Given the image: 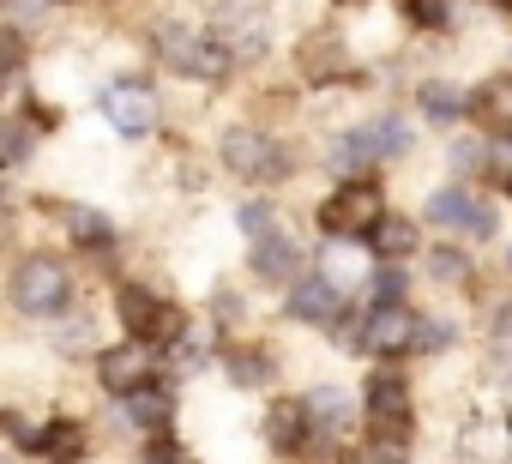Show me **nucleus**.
Wrapping results in <instances>:
<instances>
[{
    "mask_svg": "<svg viewBox=\"0 0 512 464\" xmlns=\"http://www.w3.org/2000/svg\"><path fill=\"white\" fill-rule=\"evenodd\" d=\"M241 229H247V242H253V272H260L266 284H290L302 272V248L296 236L278 223L272 205H241Z\"/></svg>",
    "mask_w": 512,
    "mask_h": 464,
    "instance_id": "obj_1",
    "label": "nucleus"
},
{
    "mask_svg": "<svg viewBox=\"0 0 512 464\" xmlns=\"http://www.w3.org/2000/svg\"><path fill=\"white\" fill-rule=\"evenodd\" d=\"M13 302H19V314H31V320H55V314H67V302H73V278H67V266L49 260V254L19 260V272H13Z\"/></svg>",
    "mask_w": 512,
    "mask_h": 464,
    "instance_id": "obj_2",
    "label": "nucleus"
},
{
    "mask_svg": "<svg viewBox=\"0 0 512 464\" xmlns=\"http://www.w3.org/2000/svg\"><path fill=\"white\" fill-rule=\"evenodd\" d=\"M380 217H386V199H380V187H368V181H350V187H338L326 205H320V229L326 236H374L380 229Z\"/></svg>",
    "mask_w": 512,
    "mask_h": 464,
    "instance_id": "obj_3",
    "label": "nucleus"
},
{
    "mask_svg": "<svg viewBox=\"0 0 512 464\" xmlns=\"http://www.w3.org/2000/svg\"><path fill=\"white\" fill-rule=\"evenodd\" d=\"M422 338H428V326L404 302H380L368 314V326H362V350H374V356H410Z\"/></svg>",
    "mask_w": 512,
    "mask_h": 464,
    "instance_id": "obj_4",
    "label": "nucleus"
},
{
    "mask_svg": "<svg viewBox=\"0 0 512 464\" xmlns=\"http://www.w3.org/2000/svg\"><path fill=\"white\" fill-rule=\"evenodd\" d=\"M151 374H157V344L151 338H127V344L103 350V362H97V380L115 398H133L139 386H151Z\"/></svg>",
    "mask_w": 512,
    "mask_h": 464,
    "instance_id": "obj_5",
    "label": "nucleus"
},
{
    "mask_svg": "<svg viewBox=\"0 0 512 464\" xmlns=\"http://www.w3.org/2000/svg\"><path fill=\"white\" fill-rule=\"evenodd\" d=\"M97 109H103L109 127L127 133V139H139V133L157 127V97H151V85H139V79H115V85H103Z\"/></svg>",
    "mask_w": 512,
    "mask_h": 464,
    "instance_id": "obj_6",
    "label": "nucleus"
},
{
    "mask_svg": "<svg viewBox=\"0 0 512 464\" xmlns=\"http://www.w3.org/2000/svg\"><path fill=\"white\" fill-rule=\"evenodd\" d=\"M217 43H223L229 55H241V61L266 55V43H272V25H266V7H260V0H229V7H223V19H217Z\"/></svg>",
    "mask_w": 512,
    "mask_h": 464,
    "instance_id": "obj_7",
    "label": "nucleus"
},
{
    "mask_svg": "<svg viewBox=\"0 0 512 464\" xmlns=\"http://www.w3.org/2000/svg\"><path fill=\"white\" fill-rule=\"evenodd\" d=\"M157 49H163V61L175 67V73H199V79H217L223 73V49H211L205 37H193L187 25H157Z\"/></svg>",
    "mask_w": 512,
    "mask_h": 464,
    "instance_id": "obj_8",
    "label": "nucleus"
},
{
    "mask_svg": "<svg viewBox=\"0 0 512 464\" xmlns=\"http://www.w3.org/2000/svg\"><path fill=\"white\" fill-rule=\"evenodd\" d=\"M428 217L446 223V229H464V236H494V211L476 193H464V187H440L428 199Z\"/></svg>",
    "mask_w": 512,
    "mask_h": 464,
    "instance_id": "obj_9",
    "label": "nucleus"
},
{
    "mask_svg": "<svg viewBox=\"0 0 512 464\" xmlns=\"http://www.w3.org/2000/svg\"><path fill=\"white\" fill-rule=\"evenodd\" d=\"M223 163L235 169V175H284V163H278V145L266 139V133H229L223 139Z\"/></svg>",
    "mask_w": 512,
    "mask_h": 464,
    "instance_id": "obj_10",
    "label": "nucleus"
},
{
    "mask_svg": "<svg viewBox=\"0 0 512 464\" xmlns=\"http://www.w3.org/2000/svg\"><path fill=\"white\" fill-rule=\"evenodd\" d=\"M302 410H308V422H314V440H332V434H344V428L356 422V404H350V392H338V386H314V392L302 398Z\"/></svg>",
    "mask_w": 512,
    "mask_h": 464,
    "instance_id": "obj_11",
    "label": "nucleus"
},
{
    "mask_svg": "<svg viewBox=\"0 0 512 464\" xmlns=\"http://www.w3.org/2000/svg\"><path fill=\"white\" fill-rule=\"evenodd\" d=\"M368 416H374L380 428H398V434H404V422H410V392H404V380L374 374V380H368Z\"/></svg>",
    "mask_w": 512,
    "mask_h": 464,
    "instance_id": "obj_12",
    "label": "nucleus"
},
{
    "mask_svg": "<svg viewBox=\"0 0 512 464\" xmlns=\"http://www.w3.org/2000/svg\"><path fill=\"white\" fill-rule=\"evenodd\" d=\"M290 314H296V320H314V326H332V320L344 314V290H332L326 278H320V284H296V290H290Z\"/></svg>",
    "mask_w": 512,
    "mask_h": 464,
    "instance_id": "obj_13",
    "label": "nucleus"
},
{
    "mask_svg": "<svg viewBox=\"0 0 512 464\" xmlns=\"http://www.w3.org/2000/svg\"><path fill=\"white\" fill-rule=\"evenodd\" d=\"M512 458V428L506 422H470L464 428V464H506Z\"/></svg>",
    "mask_w": 512,
    "mask_h": 464,
    "instance_id": "obj_14",
    "label": "nucleus"
},
{
    "mask_svg": "<svg viewBox=\"0 0 512 464\" xmlns=\"http://www.w3.org/2000/svg\"><path fill=\"white\" fill-rule=\"evenodd\" d=\"M326 284L332 290H362L368 284V260L356 254V248H344V236H332V248H326Z\"/></svg>",
    "mask_w": 512,
    "mask_h": 464,
    "instance_id": "obj_15",
    "label": "nucleus"
},
{
    "mask_svg": "<svg viewBox=\"0 0 512 464\" xmlns=\"http://www.w3.org/2000/svg\"><path fill=\"white\" fill-rule=\"evenodd\" d=\"M127 404V416H133V428H145V434H163L169 428V416H175V398L169 392H157V386H139L133 398H121Z\"/></svg>",
    "mask_w": 512,
    "mask_h": 464,
    "instance_id": "obj_16",
    "label": "nucleus"
},
{
    "mask_svg": "<svg viewBox=\"0 0 512 464\" xmlns=\"http://www.w3.org/2000/svg\"><path fill=\"white\" fill-rule=\"evenodd\" d=\"M368 163H386L368 127H356V133H344V139L332 145V169H344V175H356V169H368Z\"/></svg>",
    "mask_w": 512,
    "mask_h": 464,
    "instance_id": "obj_17",
    "label": "nucleus"
},
{
    "mask_svg": "<svg viewBox=\"0 0 512 464\" xmlns=\"http://www.w3.org/2000/svg\"><path fill=\"white\" fill-rule=\"evenodd\" d=\"M374 248H380L386 260H410V254H416V223L386 211V217H380V229H374Z\"/></svg>",
    "mask_w": 512,
    "mask_h": 464,
    "instance_id": "obj_18",
    "label": "nucleus"
},
{
    "mask_svg": "<svg viewBox=\"0 0 512 464\" xmlns=\"http://www.w3.org/2000/svg\"><path fill=\"white\" fill-rule=\"evenodd\" d=\"M121 320L133 326V338H151L163 320V302H151L145 290H121Z\"/></svg>",
    "mask_w": 512,
    "mask_h": 464,
    "instance_id": "obj_19",
    "label": "nucleus"
},
{
    "mask_svg": "<svg viewBox=\"0 0 512 464\" xmlns=\"http://www.w3.org/2000/svg\"><path fill=\"white\" fill-rule=\"evenodd\" d=\"M476 115H482L488 127H500V133H512V79H494V85H482V97H476Z\"/></svg>",
    "mask_w": 512,
    "mask_h": 464,
    "instance_id": "obj_20",
    "label": "nucleus"
},
{
    "mask_svg": "<svg viewBox=\"0 0 512 464\" xmlns=\"http://www.w3.org/2000/svg\"><path fill=\"white\" fill-rule=\"evenodd\" d=\"M464 103H470V97H464L458 85H446V79H440V85H422V115H428V121H458Z\"/></svg>",
    "mask_w": 512,
    "mask_h": 464,
    "instance_id": "obj_21",
    "label": "nucleus"
},
{
    "mask_svg": "<svg viewBox=\"0 0 512 464\" xmlns=\"http://www.w3.org/2000/svg\"><path fill=\"white\" fill-rule=\"evenodd\" d=\"M79 446H85V434L79 428H43V458H55V464H79Z\"/></svg>",
    "mask_w": 512,
    "mask_h": 464,
    "instance_id": "obj_22",
    "label": "nucleus"
},
{
    "mask_svg": "<svg viewBox=\"0 0 512 464\" xmlns=\"http://www.w3.org/2000/svg\"><path fill=\"white\" fill-rule=\"evenodd\" d=\"M73 236H79V242H109V217H97V211L73 205Z\"/></svg>",
    "mask_w": 512,
    "mask_h": 464,
    "instance_id": "obj_23",
    "label": "nucleus"
},
{
    "mask_svg": "<svg viewBox=\"0 0 512 464\" xmlns=\"http://www.w3.org/2000/svg\"><path fill=\"white\" fill-rule=\"evenodd\" d=\"M368 464H410V458H404V434H398V428H380V440H374Z\"/></svg>",
    "mask_w": 512,
    "mask_h": 464,
    "instance_id": "obj_24",
    "label": "nucleus"
},
{
    "mask_svg": "<svg viewBox=\"0 0 512 464\" xmlns=\"http://www.w3.org/2000/svg\"><path fill=\"white\" fill-rule=\"evenodd\" d=\"M229 374H235V380H247V386H260V380H266L272 368H266L260 356H229Z\"/></svg>",
    "mask_w": 512,
    "mask_h": 464,
    "instance_id": "obj_25",
    "label": "nucleus"
},
{
    "mask_svg": "<svg viewBox=\"0 0 512 464\" xmlns=\"http://www.w3.org/2000/svg\"><path fill=\"white\" fill-rule=\"evenodd\" d=\"M151 464H199L187 446H175V440H151Z\"/></svg>",
    "mask_w": 512,
    "mask_h": 464,
    "instance_id": "obj_26",
    "label": "nucleus"
},
{
    "mask_svg": "<svg viewBox=\"0 0 512 464\" xmlns=\"http://www.w3.org/2000/svg\"><path fill=\"white\" fill-rule=\"evenodd\" d=\"M434 278L458 284V278H464V260H458V254H434Z\"/></svg>",
    "mask_w": 512,
    "mask_h": 464,
    "instance_id": "obj_27",
    "label": "nucleus"
},
{
    "mask_svg": "<svg viewBox=\"0 0 512 464\" xmlns=\"http://www.w3.org/2000/svg\"><path fill=\"white\" fill-rule=\"evenodd\" d=\"M422 25H446V0H410Z\"/></svg>",
    "mask_w": 512,
    "mask_h": 464,
    "instance_id": "obj_28",
    "label": "nucleus"
},
{
    "mask_svg": "<svg viewBox=\"0 0 512 464\" xmlns=\"http://www.w3.org/2000/svg\"><path fill=\"white\" fill-rule=\"evenodd\" d=\"M494 175L512 187V133H506V139H500V151H494Z\"/></svg>",
    "mask_w": 512,
    "mask_h": 464,
    "instance_id": "obj_29",
    "label": "nucleus"
},
{
    "mask_svg": "<svg viewBox=\"0 0 512 464\" xmlns=\"http://www.w3.org/2000/svg\"><path fill=\"white\" fill-rule=\"evenodd\" d=\"M25 145H31V133L13 127V133H7V163H25Z\"/></svg>",
    "mask_w": 512,
    "mask_h": 464,
    "instance_id": "obj_30",
    "label": "nucleus"
},
{
    "mask_svg": "<svg viewBox=\"0 0 512 464\" xmlns=\"http://www.w3.org/2000/svg\"><path fill=\"white\" fill-rule=\"evenodd\" d=\"M374 296H380V302H398V296H404V278H398V272H386V278L374 284Z\"/></svg>",
    "mask_w": 512,
    "mask_h": 464,
    "instance_id": "obj_31",
    "label": "nucleus"
},
{
    "mask_svg": "<svg viewBox=\"0 0 512 464\" xmlns=\"http://www.w3.org/2000/svg\"><path fill=\"white\" fill-rule=\"evenodd\" d=\"M476 163H482L476 145H452V169H476Z\"/></svg>",
    "mask_w": 512,
    "mask_h": 464,
    "instance_id": "obj_32",
    "label": "nucleus"
},
{
    "mask_svg": "<svg viewBox=\"0 0 512 464\" xmlns=\"http://www.w3.org/2000/svg\"><path fill=\"white\" fill-rule=\"evenodd\" d=\"M506 266H512V260H506Z\"/></svg>",
    "mask_w": 512,
    "mask_h": 464,
    "instance_id": "obj_33",
    "label": "nucleus"
}]
</instances>
